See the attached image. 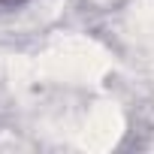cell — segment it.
<instances>
[{
    "mask_svg": "<svg viewBox=\"0 0 154 154\" xmlns=\"http://www.w3.org/2000/svg\"><path fill=\"white\" fill-rule=\"evenodd\" d=\"M21 3H24V0H0V12H3V9H15Z\"/></svg>",
    "mask_w": 154,
    "mask_h": 154,
    "instance_id": "cell-1",
    "label": "cell"
}]
</instances>
